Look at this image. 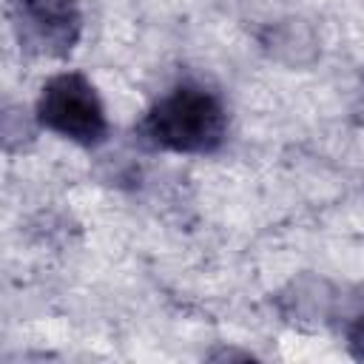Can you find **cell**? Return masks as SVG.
<instances>
[{"instance_id":"cell-2","label":"cell","mask_w":364,"mask_h":364,"mask_svg":"<svg viewBox=\"0 0 364 364\" xmlns=\"http://www.w3.org/2000/svg\"><path fill=\"white\" fill-rule=\"evenodd\" d=\"M37 119L48 131L80 145H97L108 131L97 88L77 71L57 74L43 85L37 100Z\"/></svg>"},{"instance_id":"cell-3","label":"cell","mask_w":364,"mask_h":364,"mask_svg":"<svg viewBox=\"0 0 364 364\" xmlns=\"http://www.w3.org/2000/svg\"><path fill=\"white\" fill-rule=\"evenodd\" d=\"M14 28L20 43L46 57H65L82 28L74 0H14Z\"/></svg>"},{"instance_id":"cell-4","label":"cell","mask_w":364,"mask_h":364,"mask_svg":"<svg viewBox=\"0 0 364 364\" xmlns=\"http://www.w3.org/2000/svg\"><path fill=\"white\" fill-rule=\"evenodd\" d=\"M347 344H350V353L364 361V316L353 321V327L347 333Z\"/></svg>"},{"instance_id":"cell-1","label":"cell","mask_w":364,"mask_h":364,"mask_svg":"<svg viewBox=\"0 0 364 364\" xmlns=\"http://www.w3.org/2000/svg\"><path fill=\"white\" fill-rule=\"evenodd\" d=\"M228 114L216 94L199 85H179L165 94L145 117L142 134L176 154H210L222 145Z\"/></svg>"}]
</instances>
